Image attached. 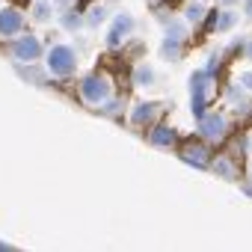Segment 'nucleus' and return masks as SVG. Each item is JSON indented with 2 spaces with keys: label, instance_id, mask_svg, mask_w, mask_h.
Returning <instances> with one entry per match:
<instances>
[{
  "label": "nucleus",
  "instance_id": "9",
  "mask_svg": "<svg viewBox=\"0 0 252 252\" xmlns=\"http://www.w3.org/2000/svg\"><path fill=\"white\" fill-rule=\"evenodd\" d=\"M146 143L152 149H160V152H172L178 146V134L175 128H169V125H152L149 134H146Z\"/></svg>",
  "mask_w": 252,
  "mask_h": 252
},
{
  "label": "nucleus",
  "instance_id": "13",
  "mask_svg": "<svg viewBox=\"0 0 252 252\" xmlns=\"http://www.w3.org/2000/svg\"><path fill=\"white\" fill-rule=\"evenodd\" d=\"M131 80H134L137 89H149V86L158 83V71L152 68V63H137L134 71H131Z\"/></svg>",
  "mask_w": 252,
  "mask_h": 252
},
{
  "label": "nucleus",
  "instance_id": "30",
  "mask_svg": "<svg viewBox=\"0 0 252 252\" xmlns=\"http://www.w3.org/2000/svg\"><path fill=\"white\" fill-rule=\"evenodd\" d=\"M249 146H252V134H249Z\"/></svg>",
  "mask_w": 252,
  "mask_h": 252
},
{
  "label": "nucleus",
  "instance_id": "14",
  "mask_svg": "<svg viewBox=\"0 0 252 252\" xmlns=\"http://www.w3.org/2000/svg\"><path fill=\"white\" fill-rule=\"evenodd\" d=\"M181 15H184V24H187V27H196V24H202V21H205L208 9H205L202 0H190V3L181 9Z\"/></svg>",
  "mask_w": 252,
  "mask_h": 252
},
{
  "label": "nucleus",
  "instance_id": "26",
  "mask_svg": "<svg viewBox=\"0 0 252 252\" xmlns=\"http://www.w3.org/2000/svg\"><path fill=\"white\" fill-rule=\"evenodd\" d=\"M243 15L252 21V0H243Z\"/></svg>",
  "mask_w": 252,
  "mask_h": 252
},
{
  "label": "nucleus",
  "instance_id": "15",
  "mask_svg": "<svg viewBox=\"0 0 252 252\" xmlns=\"http://www.w3.org/2000/svg\"><path fill=\"white\" fill-rule=\"evenodd\" d=\"M54 12H57V6H54V0H36V3L30 6V18H33L36 24H48Z\"/></svg>",
  "mask_w": 252,
  "mask_h": 252
},
{
  "label": "nucleus",
  "instance_id": "19",
  "mask_svg": "<svg viewBox=\"0 0 252 252\" xmlns=\"http://www.w3.org/2000/svg\"><path fill=\"white\" fill-rule=\"evenodd\" d=\"M181 54H184V45H175V42H160V60H166V63H175V60H181Z\"/></svg>",
  "mask_w": 252,
  "mask_h": 252
},
{
  "label": "nucleus",
  "instance_id": "27",
  "mask_svg": "<svg viewBox=\"0 0 252 252\" xmlns=\"http://www.w3.org/2000/svg\"><path fill=\"white\" fill-rule=\"evenodd\" d=\"M243 193H246V196H252V184H249V181L243 184Z\"/></svg>",
  "mask_w": 252,
  "mask_h": 252
},
{
  "label": "nucleus",
  "instance_id": "12",
  "mask_svg": "<svg viewBox=\"0 0 252 252\" xmlns=\"http://www.w3.org/2000/svg\"><path fill=\"white\" fill-rule=\"evenodd\" d=\"M211 172L220 175V178H225V181H237V175H240L237 158H234V155H217V158L211 160Z\"/></svg>",
  "mask_w": 252,
  "mask_h": 252
},
{
  "label": "nucleus",
  "instance_id": "8",
  "mask_svg": "<svg viewBox=\"0 0 252 252\" xmlns=\"http://www.w3.org/2000/svg\"><path fill=\"white\" fill-rule=\"evenodd\" d=\"M27 15L18 6H0V39H18L24 36Z\"/></svg>",
  "mask_w": 252,
  "mask_h": 252
},
{
  "label": "nucleus",
  "instance_id": "6",
  "mask_svg": "<svg viewBox=\"0 0 252 252\" xmlns=\"http://www.w3.org/2000/svg\"><path fill=\"white\" fill-rule=\"evenodd\" d=\"M134 30H137V18H134L128 9H122V12H116V15L110 18V27H107V33H104V45H107V48H122L125 42L134 36Z\"/></svg>",
  "mask_w": 252,
  "mask_h": 252
},
{
  "label": "nucleus",
  "instance_id": "5",
  "mask_svg": "<svg viewBox=\"0 0 252 252\" xmlns=\"http://www.w3.org/2000/svg\"><path fill=\"white\" fill-rule=\"evenodd\" d=\"M199 122V140L202 143H222L228 140V131H231V119L225 110H208Z\"/></svg>",
  "mask_w": 252,
  "mask_h": 252
},
{
  "label": "nucleus",
  "instance_id": "29",
  "mask_svg": "<svg viewBox=\"0 0 252 252\" xmlns=\"http://www.w3.org/2000/svg\"><path fill=\"white\" fill-rule=\"evenodd\" d=\"M149 3H152V6H158V3H160V0H149Z\"/></svg>",
  "mask_w": 252,
  "mask_h": 252
},
{
  "label": "nucleus",
  "instance_id": "22",
  "mask_svg": "<svg viewBox=\"0 0 252 252\" xmlns=\"http://www.w3.org/2000/svg\"><path fill=\"white\" fill-rule=\"evenodd\" d=\"M237 83H240V86H243V89H246V95H252V68H249V71H243V74H240V80H237Z\"/></svg>",
  "mask_w": 252,
  "mask_h": 252
},
{
  "label": "nucleus",
  "instance_id": "21",
  "mask_svg": "<svg viewBox=\"0 0 252 252\" xmlns=\"http://www.w3.org/2000/svg\"><path fill=\"white\" fill-rule=\"evenodd\" d=\"M119 110H122V101H113V98L101 107V113H107V116H119Z\"/></svg>",
  "mask_w": 252,
  "mask_h": 252
},
{
  "label": "nucleus",
  "instance_id": "17",
  "mask_svg": "<svg viewBox=\"0 0 252 252\" xmlns=\"http://www.w3.org/2000/svg\"><path fill=\"white\" fill-rule=\"evenodd\" d=\"M60 27L65 30V33H77L80 27H86V21H83V12H77V9H65L60 18Z\"/></svg>",
  "mask_w": 252,
  "mask_h": 252
},
{
  "label": "nucleus",
  "instance_id": "23",
  "mask_svg": "<svg viewBox=\"0 0 252 252\" xmlns=\"http://www.w3.org/2000/svg\"><path fill=\"white\" fill-rule=\"evenodd\" d=\"M243 57L252 60V36H243Z\"/></svg>",
  "mask_w": 252,
  "mask_h": 252
},
{
  "label": "nucleus",
  "instance_id": "4",
  "mask_svg": "<svg viewBox=\"0 0 252 252\" xmlns=\"http://www.w3.org/2000/svg\"><path fill=\"white\" fill-rule=\"evenodd\" d=\"M45 51H48L45 42L33 33H24V36L9 42V57L15 60V65H36L45 60Z\"/></svg>",
  "mask_w": 252,
  "mask_h": 252
},
{
  "label": "nucleus",
  "instance_id": "20",
  "mask_svg": "<svg viewBox=\"0 0 252 252\" xmlns=\"http://www.w3.org/2000/svg\"><path fill=\"white\" fill-rule=\"evenodd\" d=\"M15 68H18V74H21V77H27V80H36L39 86L48 80V71H39L36 65H33V68H30V65H15Z\"/></svg>",
  "mask_w": 252,
  "mask_h": 252
},
{
  "label": "nucleus",
  "instance_id": "2",
  "mask_svg": "<svg viewBox=\"0 0 252 252\" xmlns=\"http://www.w3.org/2000/svg\"><path fill=\"white\" fill-rule=\"evenodd\" d=\"M45 71H48V77H54V80H65V77H71L74 71H77V51H74V45H65V42H54V45H48V51H45Z\"/></svg>",
  "mask_w": 252,
  "mask_h": 252
},
{
  "label": "nucleus",
  "instance_id": "24",
  "mask_svg": "<svg viewBox=\"0 0 252 252\" xmlns=\"http://www.w3.org/2000/svg\"><path fill=\"white\" fill-rule=\"evenodd\" d=\"M54 6L65 12V9H74V0H54Z\"/></svg>",
  "mask_w": 252,
  "mask_h": 252
},
{
  "label": "nucleus",
  "instance_id": "1",
  "mask_svg": "<svg viewBox=\"0 0 252 252\" xmlns=\"http://www.w3.org/2000/svg\"><path fill=\"white\" fill-rule=\"evenodd\" d=\"M217 98V71L196 68L190 74V110L196 119H202L211 110V101Z\"/></svg>",
  "mask_w": 252,
  "mask_h": 252
},
{
  "label": "nucleus",
  "instance_id": "28",
  "mask_svg": "<svg viewBox=\"0 0 252 252\" xmlns=\"http://www.w3.org/2000/svg\"><path fill=\"white\" fill-rule=\"evenodd\" d=\"M246 172H249V184H252V160H249V166H246Z\"/></svg>",
  "mask_w": 252,
  "mask_h": 252
},
{
  "label": "nucleus",
  "instance_id": "7",
  "mask_svg": "<svg viewBox=\"0 0 252 252\" xmlns=\"http://www.w3.org/2000/svg\"><path fill=\"white\" fill-rule=\"evenodd\" d=\"M178 158H181L187 166H193V169H211V160H214L208 143H202V140H187V143L178 149Z\"/></svg>",
  "mask_w": 252,
  "mask_h": 252
},
{
  "label": "nucleus",
  "instance_id": "3",
  "mask_svg": "<svg viewBox=\"0 0 252 252\" xmlns=\"http://www.w3.org/2000/svg\"><path fill=\"white\" fill-rule=\"evenodd\" d=\"M77 95L89 107H104L113 98V77L104 71H86L77 83Z\"/></svg>",
  "mask_w": 252,
  "mask_h": 252
},
{
  "label": "nucleus",
  "instance_id": "11",
  "mask_svg": "<svg viewBox=\"0 0 252 252\" xmlns=\"http://www.w3.org/2000/svg\"><path fill=\"white\" fill-rule=\"evenodd\" d=\"M158 113H160V104H155V101H143V104H137L134 110H131V116H128V122L134 125V128H152L155 125V119H158Z\"/></svg>",
  "mask_w": 252,
  "mask_h": 252
},
{
  "label": "nucleus",
  "instance_id": "16",
  "mask_svg": "<svg viewBox=\"0 0 252 252\" xmlns=\"http://www.w3.org/2000/svg\"><path fill=\"white\" fill-rule=\"evenodd\" d=\"M110 18V9H107V3H95V6H89L86 12H83V21H86V27H101L104 21Z\"/></svg>",
  "mask_w": 252,
  "mask_h": 252
},
{
  "label": "nucleus",
  "instance_id": "25",
  "mask_svg": "<svg viewBox=\"0 0 252 252\" xmlns=\"http://www.w3.org/2000/svg\"><path fill=\"white\" fill-rule=\"evenodd\" d=\"M237 3H243V0H220V9H234Z\"/></svg>",
  "mask_w": 252,
  "mask_h": 252
},
{
  "label": "nucleus",
  "instance_id": "10",
  "mask_svg": "<svg viewBox=\"0 0 252 252\" xmlns=\"http://www.w3.org/2000/svg\"><path fill=\"white\" fill-rule=\"evenodd\" d=\"M160 24H163V39H166V42L187 45L190 27L184 24V18H175V15H169V12H160Z\"/></svg>",
  "mask_w": 252,
  "mask_h": 252
},
{
  "label": "nucleus",
  "instance_id": "18",
  "mask_svg": "<svg viewBox=\"0 0 252 252\" xmlns=\"http://www.w3.org/2000/svg\"><path fill=\"white\" fill-rule=\"evenodd\" d=\"M237 21H240V15H237L234 9H220L217 18H214V30H217V33H228V30L237 27Z\"/></svg>",
  "mask_w": 252,
  "mask_h": 252
}]
</instances>
